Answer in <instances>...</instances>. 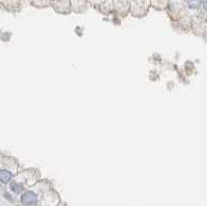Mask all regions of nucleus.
<instances>
[{
    "label": "nucleus",
    "instance_id": "obj_1",
    "mask_svg": "<svg viewBox=\"0 0 207 206\" xmlns=\"http://www.w3.org/2000/svg\"><path fill=\"white\" fill-rule=\"evenodd\" d=\"M21 201H22V203L25 205H31L36 201V195L31 191L25 192L24 194L22 195Z\"/></svg>",
    "mask_w": 207,
    "mask_h": 206
},
{
    "label": "nucleus",
    "instance_id": "obj_2",
    "mask_svg": "<svg viewBox=\"0 0 207 206\" xmlns=\"http://www.w3.org/2000/svg\"><path fill=\"white\" fill-rule=\"evenodd\" d=\"M12 178V174L7 170H0V181L2 183H8Z\"/></svg>",
    "mask_w": 207,
    "mask_h": 206
},
{
    "label": "nucleus",
    "instance_id": "obj_3",
    "mask_svg": "<svg viewBox=\"0 0 207 206\" xmlns=\"http://www.w3.org/2000/svg\"><path fill=\"white\" fill-rule=\"evenodd\" d=\"M11 190L15 193H20L23 191V185L18 182H12L11 185Z\"/></svg>",
    "mask_w": 207,
    "mask_h": 206
},
{
    "label": "nucleus",
    "instance_id": "obj_4",
    "mask_svg": "<svg viewBox=\"0 0 207 206\" xmlns=\"http://www.w3.org/2000/svg\"><path fill=\"white\" fill-rule=\"evenodd\" d=\"M186 2L191 8H197L201 4V0H186Z\"/></svg>",
    "mask_w": 207,
    "mask_h": 206
},
{
    "label": "nucleus",
    "instance_id": "obj_5",
    "mask_svg": "<svg viewBox=\"0 0 207 206\" xmlns=\"http://www.w3.org/2000/svg\"><path fill=\"white\" fill-rule=\"evenodd\" d=\"M203 6H204V8L207 11V0H205V1H204V4H203Z\"/></svg>",
    "mask_w": 207,
    "mask_h": 206
}]
</instances>
